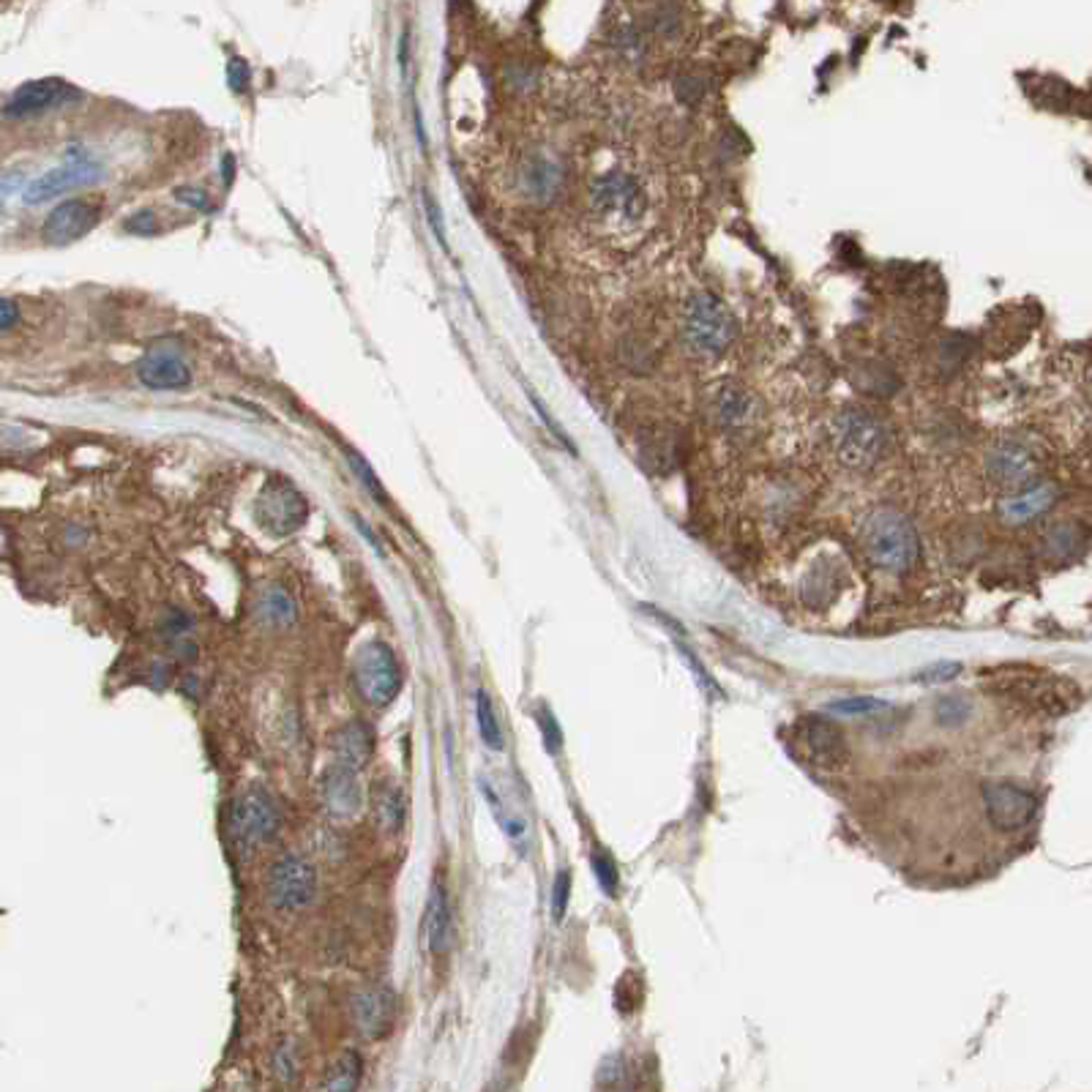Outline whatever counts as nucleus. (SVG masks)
<instances>
[{
	"instance_id": "f257e3e1",
	"label": "nucleus",
	"mask_w": 1092,
	"mask_h": 1092,
	"mask_svg": "<svg viewBox=\"0 0 1092 1092\" xmlns=\"http://www.w3.org/2000/svg\"><path fill=\"white\" fill-rule=\"evenodd\" d=\"M860 550L874 568L904 577L915 568L920 541L909 516L896 508H877L860 524Z\"/></svg>"
},
{
	"instance_id": "f03ea898",
	"label": "nucleus",
	"mask_w": 1092,
	"mask_h": 1092,
	"mask_svg": "<svg viewBox=\"0 0 1092 1092\" xmlns=\"http://www.w3.org/2000/svg\"><path fill=\"white\" fill-rule=\"evenodd\" d=\"M830 446L849 470H872L885 456L888 432L863 407H841L830 421Z\"/></svg>"
},
{
	"instance_id": "7ed1b4c3",
	"label": "nucleus",
	"mask_w": 1092,
	"mask_h": 1092,
	"mask_svg": "<svg viewBox=\"0 0 1092 1092\" xmlns=\"http://www.w3.org/2000/svg\"><path fill=\"white\" fill-rule=\"evenodd\" d=\"M587 202L598 221L612 230L637 228L647 210V194L639 178L623 167H612L595 175L587 189Z\"/></svg>"
},
{
	"instance_id": "20e7f679",
	"label": "nucleus",
	"mask_w": 1092,
	"mask_h": 1092,
	"mask_svg": "<svg viewBox=\"0 0 1092 1092\" xmlns=\"http://www.w3.org/2000/svg\"><path fill=\"white\" fill-rule=\"evenodd\" d=\"M683 339L702 359L724 356L734 341V317L721 298L699 290L683 306Z\"/></svg>"
},
{
	"instance_id": "39448f33",
	"label": "nucleus",
	"mask_w": 1092,
	"mask_h": 1092,
	"mask_svg": "<svg viewBox=\"0 0 1092 1092\" xmlns=\"http://www.w3.org/2000/svg\"><path fill=\"white\" fill-rule=\"evenodd\" d=\"M317 893V872L301 855H284L268 869L265 877V896L273 909L296 912L312 904Z\"/></svg>"
},
{
	"instance_id": "423d86ee",
	"label": "nucleus",
	"mask_w": 1092,
	"mask_h": 1092,
	"mask_svg": "<svg viewBox=\"0 0 1092 1092\" xmlns=\"http://www.w3.org/2000/svg\"><path fill=\"white\" fill-rule=\"evenodd\" d=\"M356 683L369 705L383 708L402 689V669L385 642H367L356 655Z\"/></svg>"
},
{
	"instance_id": "0eeeda50",
	"label": "nucleus",
	"mask_w": 1092,
	"mask_h": 1092,
	"mask_svg": "<svg viewBox=\"0 0 1092 1092\" xmlns=\"http://www.w3.org/2000/svg\"><path fill=\"white\" fill-rule=\"evenodd\" d=\"M983 470L997 487H1003L1008 492L1022 490L1032 480H1038L1040 454L1024 437H1005V440L988 448L986 459H983Z\"/></svg>"
},
{
	"instance_id": "6e6552de",
	"label": "nucleus",
	"mask_w": 1092,
	"mask_h": 1092,
	"mask_svg": "<svg viewBox=\"0 0 1092 1092\" xmlns=\"http://www.w3.org/2000/svg\"><path fill=\"white\" fill-rule=\"evenodd\" d=\"M1003 683V691L1014 694L1016 699H1022L1027 705L1038 710H1046V713H1066V710L1076 708L1082 702V691L1074 681H1063V678H1051V675L1035 672V675H1011L1005 672L1000 678Z\"/></svg>"
},
{
	"instance_id": "1a4fd4ad",
	"label": "nucleus",
	"mask_w": 1092,
	"mask_h": 1092,
	"mask_svg": "<svg viewBox=\"0 0 1092 1092\" xmlns=\"http://www.w3.org/2000/svg\"><path fill=\"white\" fill-rule=\"evenodd\" d=\"M233 839L244 849L260 847L265 841H271L279 833V812L268 792L262 789H249L233 806L230 817Z\"/></svg>"
},
{
	"instance_id": "9d476101",
	"label": "nucleus",
	"mask_w": 1092,
	"mask_h": 1092,
	"mask_svg": "<svg viewBox=\"0 0 1092 1092\" xmlns=\"http://www.w3.org/2000/svg\"><path fill=\"white\" fill-rule=\"evenodd\" d=\"M254 516L271 535H290L306 522V500L287 480H271L254 503Z\"/></svg>"
},
{
	"instance_id": "9b49d317",
	"label": "nucleus",
	"mask_w": 1092,
	"mask_h": 1092,
	"mask_svg": "<svg viewBox=\"0 0 1092 1092\" xmlns=\"http://www.w3.org/2000/svg\"><path fill=\"white\" fill-rule=\"evenodd\" d=\"M102 165L87 158L85 153L69 158L66 165L55 167L50 173H44L36 178L34 184H27V189L22 192V200L27 205H42V202H50L61 194H69L74 189H85V186H93L97 181H102Z\"/></svg>"
},
{
	"instance_id": "f8f14e48",
	"label": "nucleus",
	"mask_w": 1092,
	"mask_h": 1092,
	"mask_svg": "<svg viewBox=\"0 0 1092 1092\" xmlns=\"http://www.w3.org/2000/svg\"><path fill=\"white\" fill-rule=\"evenodd\" d=\"M792 741L800 752L822 768H839L847 760V743L836 721L825 716H804L792 726Z\"/></svg>"
},
{
	"instance_id": "ddd939ff",
	"label": "nucleus",
	"mask_w": 1092,
	"mask_h": 1092,
	"mask_svg": "<svg viewBox=\"0 0 1092 1092\" xmlns=\"http://www.w3.org/2000/svg\"><path fill=\"white\" fill-rule=\"evenodd\" d=\"M77 99L79 90L74 85H69L66 79H30V82L19 85L17 90L11 93V99L6 102V107H3V115H6V118H14V121H25V118H36V115H44L63 105H71V102H77Z\"/></svg>"
},
{
	"instance_id": "4468645a",
	"label": "nucleus",
	"mask_w": 1092,
	"mask_h": 1092,
	"mask_svg": "<svg viewBox=\"0 0 1092 1092\" xmlns=\"http://www.w3.org/2000/svg\"><path fill=\"white\" fill-rule=\"evenodd\" d=\"M980 795L986 804L988 822L997 830H1019L1030 825L1032 817L1038 814V797L1008 781H988L980 789Z\"/></svg>"
},
{
	"instance_id": "2eb2a0df",
	"label": "nucleus",
	"mask_w": 1092,
	"mask_h": 1092,
	"mask_svg": "<svg viewBox=\"0 0 1092 1092\" xmlns=\"http://www.w3.org/2000/svg\"><path fill=\"white\" fill-rule=\"evenodd\" d=\"M137 377L150 391H184L192 385V372L184 352L167 341H158L142 356L137 364Z\"/></svg>"
},
{
	"instance_id": "dca6fc26",
	"label": "nucleus",
	"mask_w": 1092,
	"mask_h": 1092,
	"mask_svg": "<svg viewBox=\"0 0 1092 1092\" xmlns=\"http://www.w3.org/2000/svg\"><path fill=\"white\" fill-rule=\"evenodd\" d=\"M102 218V205L93 200H66L44 221V241L50 246H69L85 238Z\"/></svg>"
},
{
	"instance_id": "f3484780",
	"label": "nucleus",
	"mask_w": 1092,
	"mask_h": 1092,
	"mask_svg": "<svg viewBox=\"0 0 1092 1092\" xmlns=\"http://www.w3.org/2000/svg\"><path fill=\"white\" fill-rule=\"evenodd\" d=\"M393 1014H396V1000H393V991L388 986L361 988L349 1000L352 1024L369 1040L383 1038L385 1032L391 1030Z\"/></svg>"
},
{
	"instance_id": "a211bd4d",
	"label": "nucleus",
	"mask_w": 1092,
	"mask_h": 1092,
	"mask_svg": "<svg viewBox=\"0 0 1092 1092\" xmlns=\"http://www.w3.org/2000/svg\"><path fill=\"white\" fill-rule=\"evenodd\" d=\"M1059 500V487L1051 484V480H1032L1022 490H1014L1011 495H1005L997 506V514L1005 524H1014V527H1022V524H1030L1035 519L1046 514L1048 508L1054 506Z\"/></svg>"
},
{
	"instance_id": "6ab92c4d",
	"label": "nucleus",
	"mask_w": 1092,
	"mask_h": 1092,
	"mask_svg": "<svg viewBox=\"0 0 1092 1092\" xmlns=\"http://www.w3.org/2000/svg\"><path fill=\"white\" fill-rule=\"evenodd\" d=\"M708 412L716 429H721L726 435H741L743 429H749L754 424L757 404H754L752 393L746 391L743 385L726 380V383H716V388L710 393Z\"/></svg>"
},
{
	"instance_id": "aec40b11",
	"label": "nucleus",
	"mask_w": 1092,
	"mask_h": 1092,
	"mask_svg": "<svg viewBox=\"0 0 1092 1092\" xmlns=\"http://www.w3.org/2000/svg\"><path fill=\"white\" fill-rule=\"evenodd\" d=\"M566 184V167L550 150H533L522 165V192L535 202L555 200Z\"/></svg>"
},
{
	"instance_id": "412c9836",
	"label": "nucleus",
	"mask_w": 1092,
	"mask_h": 1092,
	"mask_svg": "<svg viewBox=\"0 0 1092 1092\" xmlns=\"http://www.w3.org/2000/svg\"><path fill=\"white\" fill-rule=\"evenodd\" d=\"M375 752V734L364 721H349L333 737V765L361 773Z\"/></svg>"
},
{
	"instance_id": "4be33fe9",
	"label": "nucleus",
	"mask_w": 1092,
	"mask_h": 1092,
	"mask_svg": "<svg viewBox=\"0 0 1092 1092\" xmlns=\"http://www.w3.org/2000/svg\"><path fill=\"white\" fill-rule=\"evenodd\" d=\"M320 792H323L325 806L336 817H352L361 809L359 773H352V770L331 765L320 781Z\"/></svg>"
},
{
	"instance_id": "5701e85b",
	"label": "nucleus",
	"mask_w": 1092,
	"mask_h": 1092,
	"mask_svg": "<svg viewBox=\"0 0 1092 1092\" xmlns=\"http://www.w3.org/2000/svg\"><path fill=\"white\" fill-rule=\"evenodd\" d=\"M424 945L427 951L443 953L451 945V904H448V891L446 885L435 880L432 891H429L427 912H424Z\"/></svg>"
},
{
	"instance_id": "b1692460",
	"label": "nucleus",
	"mask_w": 1092,
	"mask_h": 1092,
	"mask_svg": "<svg viewBox=\"0 0 1092 1092\" xmlns=\"http://www.w3.org/2000/svg\"><path fill=\"white\" fill-rule=\"evenodd\" d=\"M372 806H375V817L380 822V828L388 830V833H399L404 825V800L402 792L393 784H377L375 795H372Z\"/></svg>"
},
{
	"instance_id": "393cba45",
	"label": "nucleus",
	"mask_w": 1092,
	"mask_h": 1092,
	"mask_svg": "<svg viewBox=\"0 0 1092 1092\" xmlns=\"http://www.w3.org/2000/svg\"><path fill=\"white\" fill-rule=\"evenodd\" d=\"M257 609H260L262 621H268L271 626H290L298 615L296 601L290 598L284 587H265L257 601Z\"/></svg>"
},
{
	"instance_id": "a878e982",
	"label": "nucleus",
	"mask_w": 1092,
	"mask_h": 1092,
	"mask_svg": "<svg viewBox=\"0 0 1092 1092\" xmlns=\"http://www.w3.org/2000/svg\"><path fill=\"white\" fill-rule=\"evenodd\" d=\"M361 1079V1057L359 1051H347L341 1054L331 1068H328V1076L323 1079V1090H336L347 1092L359 1087Z\"/></svg>"
},
{
	"instance_id": "bb28decb",
	"label": "nucleus",
	"mask_w": 1092,
	"mask_h": 1092,
	"mask_svg": "<svg viewBox=\"0 0 1092 1092\" xmlns=\"http://www.w3.org/2000/svg\"><path fill=\"white\" fill-rule=\"evenodd\" d=\"M475 718H478V732L484 737V743L490 746L492 752H500L503 749V729L498 724V716H495V708H492V699L487 691H478L475 694Z\"/></svg>"
},
{
	"instance_id": "cd10ccee",
	"label": "nucleus",
	"mask_w": 1092,
	"mask_h": 1092,
	"mask_svg": "<svg viewBox=\"0 0 1092 1092\" xmlns=\"http://www.w3.org/2000/svg\"><path fill=\"white\" fill-rule=\"evenodd\" d=\"M885 710H888V705L880 697H847L828 705L830 716L839 718H869L877 716V713H885Z\"/></svg>"
},
{
	"instance_id": "c85d7f7f",
	"label": "nucleus",
	"mask_w": 1092,
	"mask_h": 1092,
	"mask_svg": "<svg viewBox=\"0 0 1092 1092\" xmlns=\"http://www.w3.org/2000/svg\"><path fill=\"white\" fill-rule=\"evenodd\" d=\"M1084 543V533L1071 522H1057L1046 533V547L1051 552H1059V555H1071L1074 550H1079Z\"/></svg>"
},
{
	"instance_id": "c756f323",
	"label": "nucleus",
	"mask_w": 1092,
	"mask_h": 1092,
	"mask_svg": "<svg viewBox=\"0 0 1092 1092\" xmlns=\"http://www.w3.org/2000/svg\"><path fill=\"white\" fill-rule=\"evenodd\" d=\"M857 383H860V388L869 393H874V396H891V393L899 391V377H893L888 369L883 367H865L863 369V375L857 377Z\"/></svg>"
},
{
	"instance_id": "7c9ffc66",
	"label": "nucleus",
	"mask_w": 1092,
	"mask_h": 1092,
	"mask_svg": "<svg viewBox=\"0 0 1092 1092\" xmlns=\"http://www.w3.org/2000/svg\"><path fill=\"white\" fill-rule=\"evenodd\" d=\"M612 42H615V53L621 55L623 61H629V63L645 61V39H642V34L634 30V27H629V25L621 27Z\"/></svg>"
},
{
	"instance_id": "2f4dec72",
	"label": "nucleus",
	"mask_w": 1092,
	"mask_h": 1092,
	"mask_svg": "<svg viewBox=\"0 0 1092 1092\" xmlns=\"http://www.w3.org/2000/svg\"><path fill=\"white\" fill-rule=\"evenodd\" d=\"M347 462H349V467H352V472H356V478L367 487L369 495H372L380 506H385V503H388V495H385L383 484H380V478L375 475V470L369 467L367 459L356 454V451H347Z\"/></svg>"
},
{
	"instance_id": "473e14b6",
	"label": "nucleus",
	"mask_w": 1092,
	"mask_h": 1092,
	"mask_svg": "<svg viewBox=\"0 0 1092 1092\" xmlns=\"http://www.w3.org/2000/svg\"><path fill=\"white\" fill-rule=\"evenodd\" d=\"M935 716H937V724L959 726L967 721V716H970V702L961 697H943L940 702H937Z\"/></svg>"
},
{
	"instance_id": "72a5a7b5",
	"label": "nucleus",
	"mask_w": 1092,
	"mask_h": 1092,
	"mask_svg": "<svg viewBox=\"0 0 1092 1092\" xmlns=\"http://www.w3.org/2000/svg\"><path fill=\"white\" fill-rule=\"evenodd\" d=\"M675 97L681 99L683 105H697L705 97V79L697 74H683L675 79Z\"/></svg>"
},
{
	"instance_id": "f704fd0d",
	"label": "nucleus",
	"mask_w": 1092,
	"mask_h": 1092,
	"mask_svg": "<svg viewBox=\"0 0 1092 1092\" xmlns=\"http://www.w3.org/2000/svg\"><path fill=\"white\" fill-rule=\"evenodd\" d=\"M593 869L603 891L609 893V896H615V891H618V869H615V863H612V857L603 855V852H595Z\"/></svg>"
},
{
	"instance_id": "c9c22d12",
	"label": "nucleus",
	"mask_w": 1092,
	"mask_h": 1092,
	"mask_svg": "<svg viewBox=\"0 0 1092 1092\" xmlns=\"http://www.w3.org/2000/svg\"><path fill=\"white\" fill-rule=\"evenodd\" d=\"M959 672H961V664H956V661H943V664H932V666H926V669H920V672L915 675V681L926 683V686H935V683L953 681Z\"/></svg>"
},
{
	"instance_id": "e433bc0d",
	"label": "nucleus",
	"mask_w": 1092,
	"mask_h": 1092,
	"mask_svg": "<svg viewBox=\"0 0 1092 1092\" xmlns=\"http://www.w3.org/2000/svg\"><path fill=\"white\" fill-rule=\"evenodd\" d=\"M535 718H538V726H541L543 746H547L552 754H558L560 743H563V734H560V726H558V721H555V716H552L547 708H541Z\"/></svg>"
},
{
	"instance_id": "4c0bfd02",
	"label": "nucleus",
	"mask_w": 1092,
	"mask_h": 1092,
	"mask_svg": "<svg viewBox=\"0 0 1092 1092\" xmlns=\"http://www.w3.org/2000/svg\"><path fill=\"white\" fill-rule=\"evenodd\" d=\"M228 79H230V87H233V93H246L249 90V82H252V71H249V63L244 61V58H230V66H228Z\"/></svg>"
},
{
	"instance_id": "58836bf2",
	"label": "nucleus",
	"mask_w": 1092,
	"mask_h": 1092,
	"mask_svg": "<svg viewBox=\"0 0 1092 1092\" xmlns=\"http://www.w3.org/2000/svg\"><path fill=\"white\" fill-rule=\"evenodd\" d=\"M568 893H571V872H566V869H563V872L558 874V880H555V899H552L555 920H563V915H566Z\"/></svg>"
},
{
	"instance_id": "ea45409f",
	"label": "nucleus",
	"mask_w": 1092,
	"mask_h": 1092,
	"mask_svg": "<svg viewBox=\"0 0 1092 1092\" xmlns=\"http://www.w3.org/2000/svg\"><path fill=\"white\" fill-rule=\"evenodd\" d=\"M126 230L134 233V236H153V233L158 230L153 210H137V213L126 221Z\"/></svg>"
},
{
	"instance_id": "a19ab883",
	"label": "nucleus",
	"mask_w": 1092,
	"mask_h": 1092,
	"mask_svg": "<svg viewBox=\"0 0 1092 1092\" xmlns=\"http://www.w3.org/2000/svg\"><path fill=\"white\" fill-rule=\"evenodd\" d=\"M424 202H427V218H429V224H432V230H435V238L440 241V244L446 246V228H443V216H440V208H437V202L432 194H424Z\"/></svg>"
},
{
	"instance_id": "79ce46f5",
	"label": "nucleus",
	"mask_w": 1092,
	"mask_h": 1092,
	"mask_svg": "<svg viewBox=\"0 0 1092 1092\" xmlns=\"http://www.w3.org/2000/svg\"><path fill=\"white\" fill-rule=\"evenodd\" d=\"M175 197L184 202V205H192V208L202 210V213H210V200L202 189H178Z\"/></svg>"
},
{
	"instance_id": "37998d69",
	"label": "nucleus",
	"mask_w": 1092,
	"mask_h": 1092,
	"mask_svg": "<svg viewBox=\"0 0 1092 1092\" xmlns=\"http://www.w3.org/2000/svg\"><path fill=\"white\" fill-rule=\"evenodd\" d=\"M19 320V306L9 298H0V331H9Z\"/></svg>"
},
{
	"instance_id": "c03bdc74",
	"label": "nucleus",
	"mask_w": 1092,
	"mask_h": 1092,
	"mask_svg": "<svg viewBox=\"0 0 1092 1092\" xmlns=\"http://www.w3.org/2000/svg\"><path fill=\"white\" fill-rule=\"evenodd\" d=\"M356 524H359V530H361V533L367 535V541H369V543H372V547H375V550H377V552H380V555H383V547H380V541H377V535H375V533H372V530H369V524H367V522H364V519H359V516H356Z\"/></svg>"
},
{
	"instance_id": "a18cd8bd",
	"label": "nucleus",
	"mask_w": 1092,
	"mask_h": 1092,
	"mask_svg": "<svg viewBox=\"0 0 1092 1092\" xmlns=\"http://www.w3.org/2000/svg\"><path fill=\"white\" fill-rule=\"evenodd\" d=\"M233 173H236V158L224 156V184H230Z\"/></svg>"
}]
</instances>
